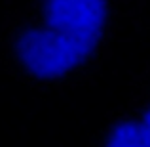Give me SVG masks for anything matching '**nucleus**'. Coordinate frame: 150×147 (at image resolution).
I'll return each instance as SVG.
<instances>
[{
  "instance_id": "2",
  "label": "nucleus",
  "mask_w": 150,
  "mask_h": 147,
  "mask_svg": "<svg viewBox=\"0 0 150 147\" xmlns=\"http://www.w3.org/2000/svg\"><path fill=\"white\" fill-rule=\"evenodd\" d=\"M105 147H150V136L143 128L141 120H125L114 126L106 138Z\"/></svg>"
},
{
  "instance_id": "1",
  "label": "nucleus",
  "mask_w": 150,
  "mask_h": 147,
  "mask_svg": "<svg viewBox=\"0 0 150 147\" xmlns=\"http://www.w3.org/2000/svg\"><path fill=\"white\" fill-rule=\"evenodd\" d=\"M105 25V0H44L42 19L15 40L17 61L34 78H61L91 57Z\"/></svg>"
},
{
  "instance_id": "3",
  "label": "nucleus",
  "mask_w": 150,
  "mask_h": 147,
  "mask_svg": "<svg viewBox=\"0 0 150 147\" xmlns=\"http://www.w3.org/2000/svg\"><path fill=\"white\" fill-rule=\"evenodd\" d=\"M141 124H143V128L146 130V134L150 136V107H148L146 113H144V117L141 118Z\"/></svg>"
}]
</instances>
